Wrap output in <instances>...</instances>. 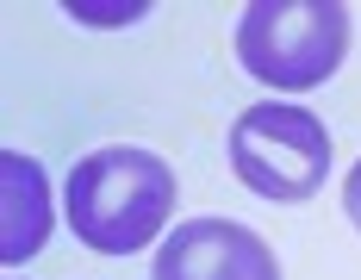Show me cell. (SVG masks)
Returning <instances> with one entry per match:
<instances>
[{
  "label": "cell",
  "instance_id": "obj_1",
  "mask_svg": "<svg viewBox=\"0 0 361 280\" xmlns=\"http://www.w3.org/2000/svg\"><path fill=\"white\" fill-rule=\"evenodd\" d=\"M175 212V169L137 150V143H106L81 156L63 181V218L94 255H137L169 231Z\"/></svg>",
  "mask_w": 361,
  "mask_h": 280
},
{
  "label": "cell",
  "instance_id": "obj_2",
  "mask_svg": "<svg viewBox=\"0 0 361 280\" xmlns=\"http://www.w3.org/2000/svg\"><path fill=\"white\" fill-rule=\"evenodd\" d=\"M349 56L343 0H250L237 19V63L268 87H324Z\"/></svg>",
  "mask_w": 361,
  "mask_h": 280
},
{
  "label": "cell",
  "instance_id": "obj_3",
  "mask_svg": "<svg viewBox=\"0 0 361 280\" xmlns=\"http://www.w3.org/2000/svg\"><path fill=\"white\" fill-rule=\"evenodd\" d=\"M231 169L250 193L274 200V206H299L330 175V131L305 106L262 100L237 112V125H231Z\"/></svg>",
  "mask_w": 361,
  "mask_h": 280
},
{
  "label": "cell",
  "instance_id": "obj_4",
  "mask_svg": "<svg viewBox=\"0 0 361 280\" xmlns=\"http://www.w3.org/2000/svg\"><path fill=\"white\" fill-rule=\"evenodd\" d=\"M149 280H281V262L237 218H187L156 249Z\"/></svg>",
  "mask_w": 361,
  "mask_h": 280
},
{
  "label": "cell",
  "instance_id": "obj_5",
  "mask_svg": "<svg viewBox=\"0 0 361 280\" xmlns=\"http://www.w3.org/2000/svg\"><path fill=\"white\" fill-rule=\"evenodd\" d=\"M50 181L32 156L0 150V262L19 268L50 243Z\"/></svg>",
  "mask_w": 361,
  "mask_h": 280
},
{
  "label": "cell",
  "instance_id": "obj_6",
  "mask_svg": "<svg viewBox=\"0 0 361 280\" xmlns=\"http://www.w3.org/2000/svg\"><path fill=\"white\" fill-rule=\"evenodd\" d=\"M343 212H349V224L361 231V162L349 169V181H343Z\"/></svg>",
  "mask_w": 361,
  "mask_h": 280
}]
</instances>
